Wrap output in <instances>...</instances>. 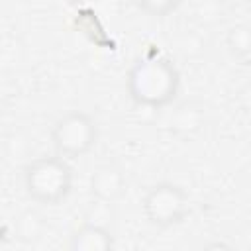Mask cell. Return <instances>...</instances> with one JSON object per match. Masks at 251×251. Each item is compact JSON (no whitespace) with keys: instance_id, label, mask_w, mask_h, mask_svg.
<instances>
[{"instance_id":"5","label":"cell","mask_w":251,"mask_h":251,"mask_svg":"<svg viewBox=\"0 0 251 251\" xmlns=\"http://www.w3.org/2000/svg\"><path fill=\"white\" fill-rule=\"evenodd\" d=\"M90 192L100 202H116L126 192V175L112 163L98 165L90 175Z\"/></svg>"},{"instance_id":"2","label":"cell","mask_w":251,"mask_h":251,"mask_svg":"<svg viewBox=\"0 0 251 251\" xmlns=\"http://www.w3.org/2000/svg\"><path fill=\"white\" fill-rule=\"evenodd\" d=\"M24 188L39 204L55 206L73 190V167L65 157H37L24 167Z\"/></svg>"},{"instance_id":"1","label":"cell","mask_w":251,"mask_h":251,"mask_svg":"<svg viewBox=\"0 0 251 251\" xmlns=\"http://www.w3.org/2000/svg\"><path fill=\"white\" fill-rule=\"evenodd\" d=\"M126 84L129 98L137 106L163 108L176 98L180 75L167 57L149 55L131 65Z\"/></svg>"},{"instance_id":"3","label":"cell","mask_w":251,"mask_h":251,"mask_svg":"<svg viewBox=\"0 0 251 251\" xmlns=\"http://www.w3.org/2000/svg\"><path fill=\"white\" fill-rule=\"evenodd\" d=\"M98 139V126L86 112L73 110L63 114L51 127V141L57 155L65 159H78L86 155Z\"/></svg>"},{"instance_id":"6","label":"cell","mask_w":251,"mask_h":251,"mask_svg":"<svg viewBox=\"0 0 251 251\" xmlns=\"http://www.w3.org/2000/svg\"><path fill=\"white\" fill-rule=\"evenodd\" d=\"M73 251H110L114 249V235L100 224H82L69 241Z\"/></svg>"},{"instance_id":"4","label":"cell","mask_w":251,"mask_h":251,"mask_svg":"<svg viewBox=\"0 0 251 251\" xmlns=\"http://www.w3.org/2000/svg\"><path fill=\"white\" fill-rule=\"evenodd\" d=\"M141 210L145 220L155 227H171L180 224L188 214V194L175 182L153 184L143 200Z\"/></svg>"},{"instance_id":"8","label":"cell","mask_w":251,"mask_h":251,"mask_svg":"<svg viewBox=\"0 0 251 251\" xmlns=\"http://www.w3.org/2000/svg\"><path fill=\"white\" fill-rule=\"evenodd\" d=\"M182 0H133V4L145 12L147 16H155V18H163L173 14Z\"/></svg>"},{"instance_id":"7","label":"cell","mask_w":251,"mask_h":251,"mask_svg":"<svg viewBox=\"0 0 251 251\" xmlns=\"http://www.w3.org/2000/svg\"><path fill=\"white\" fill-rule=\"evenodd\" d=\"M227 45H229L231 53L235 55V59L241 61L243 65H247L251 39H249V31H247L245 25H235V27L229 29V33H227Z\"/></svg>"}]
</instances>
